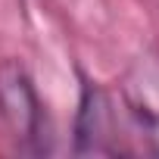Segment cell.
Wrapping results in <instances>:
<instances>
[{"label":"cell","mask_w":159,"mask_h":159,"mask_svg":"<svg viewBox=\"0 0 159 159\" xmlns=\"http://www.w3.org/2000/svg\"><path fill=\"white\" fill-rule=\"evenodd\" d=\"M75 153H119L116 140V116L112 103L103 88L84 81L81 103H78V122H75Z\"/></svg>","instance_id":"obj_3"},{"label":"cell","mask_w":159,"mask_h":159,"mask_svg":"<svg viewBox=\"0 0 159 159\" xmlns=\"http://www.w3.org/2000/svg\"><path fill=\"white\" fill-rule=\"evenodd\" d=\"M122 100L137 134L153 153H159V50H147L128 69Z\"/></svg>","instance_id":"obj_2"},{"label":"cell","mask_w":159,"mask_h":159,"mask_svg":"<svg viewBox=\"0 0 159 159\" xmlns=\"http://www.w3.org/2000/svg\"><path fill=\"white\" fill-rule=\"evenodd\" d=\"M0 119H3L10 137L25 153H47V125L44 106L31 84L28 72L19 59L0 62Z\"/></svg>","instance_id":"obj_1"}]
</instances>
